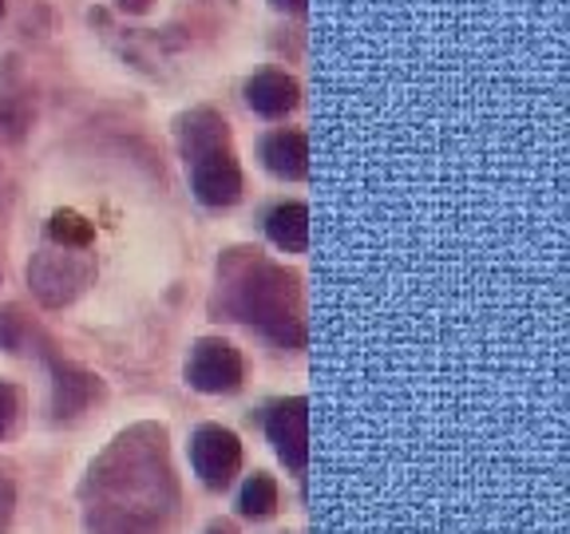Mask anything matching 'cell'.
<instances>
[{"label": "cell", "mask_w": 570, "mask_h": 534, "mask_svg": "<svg viewBox=\"0 0 570 534\" xmlns=\"http://www.w3.org/2000/svg\"><path fill=\"white\" fill-rule=\"evenodd\" d=\"M88 523L99 534H163L175 515V479L167 467V432L135 427L91 467Z\"/></svg>", "instance_id": "cell-1"}, {"label": "cell", "mask_w": 570, "mask_h": 534, "mask_svg": "<svg viewBox=\"0 0 570 534\" xmlns=\"http://www.w3.org/2000/svg\"><path fill=\"white\" fill-rule=\"evenodd\" d=\"M230 309L254 329H262L269 340L289 348L305 345V317H302V289L297 277L285 274L282 266L269 261H246L234 274L230 285Z\"/></svg>", "instance_id": "cell-2"}, {"label": "cell", "mask_w": 570, "mask_h": 534, "mask_svg": "<svg viewBox=\"0 0 570 534\" xmlns=\"http://www.w3.org/2000/svg\"><path fill=\"white\" fill-rule=\"evenodd\" d=\"M96 277V261H91L88 249L80 246H48L40 249L28 266V281H32V294L45 305L60 309V305L76 301Z\"/></svg>", "instance_id": "cell-3"}, {"label": "cell", "mask_w": 570, "mask_h": 534, "mask_svg": "<svg viewBox=\"0 0 570 534\" xmlns=\"http://www.w3.org/2000/svg\"><path fill=\"white\" fill-rule=\"evenodd\" d=\"M246 376V365H242V353L223 337H203L195 348H190V365H187V380L190 388L206 392V396H223V392H234Z\"/></svg>", "instance_id": "cell-4"}, {"label": "cell", "mask_w": 570, "mask_h": 534, "mask_svg": "<svg viewBox=\"0 0 570 534\" xmlns=\"http://www.w3.org/2000/svg\"><path fill=\"white\" fill-rule=\"evenodd\" d=\"M190 463H195L198 479L206 487L223 491L234 483V475L242 472V444L230 427L218 424H203L190 439Z\"/></svg>", "instance_id": "cell-5"}, {"label": "cell", "mask_w": 570, "mask_h": 534, "mask_svg": "<svg viewBox=\"0 0 570 534\" xmlns=\"http://www.w3.org/2000/svg\"><path fill=\"white\" fill-rule=\"evenodd\" d=\"M266 436L274 444L277 459L289 467V472L302 475L309 467V400L294 396V400H282L266 419Z\"/></svg>", "instance_id": "cell-6"}, {"label": "cell", "mask_w": 570, "mask_h": 534, "mask_svg": "<svg viewBox=\"0 0 570 534\" xmlns=\"http://www.w3.org/2000/svg\"><path fill=\"white\" fill-rule=\"evenodd\" d=\"M190 182H195L198 202L206 206H234L242 195V167L230 147H210V151L190 155Z\"/></svg>", "instance_id": "cell-7"}, {"label": "cell", "mask_w": 570, "mask_h": 534, "mask_svg": "<svg viewBox=\"0 0 570 534\" xmlns=\"http://www.w3.org/2000/svg\"><path fill=\"white\" fill-rule=\"evenodd\" d=\"M52 408L60 419H76L80 412L91 408V400H99V376L83 373L76 365H52Z\"/></svg>", "instance_id": "cell-8"}, {"label": "cell", "mask_w": 570, "mask_h": 534, "mask_svg": "<svg viewBox=\"0 0 570 534\" xmlns=\"http://www.w3.org/2000/svg\"><path fill=\"white\" fill-rule=\"evenodd\" d=\"M246 99L258 116L277 119V116H285V111H294L297 99H302V88H297V80H289L285 71H262V76H254V80L246 83Z\"/></svg>", "instance_id": "cell-9"}, {"label": "cell", "mask_w": 570, "mask_h": 534, "mask_svg": "<svg viewBox=\"0 0 570 534\" xmlns=\"http://www.w3.org/2000/svg\"><path fill=\"white\" fill-rule=\"evenodd\" d=\"M262 162L277 178H305L309 175V139L302 131H274L262 142Z\"/></svg>", "instance_id": "cell-10"}, {"label": "cell", "mask_w": 570, "mask_h": 534, "mask_svg": "<svg viewBox=\"0 0 570 534\" xmlns=\"http://www.w3.org/2000/svg\"><path fill=\"white\" fill-rule=\"evenodd\" d=\"M266 234L285 254H305L309 249V206L305 202H282L269 210Z\"/></svg>", "instance_id": "cell-11"}, {"label": "cell", "mask_w": 570, "mask_h": 534, "mask_svg": "<svg viewBox=\"0 0 570 534\" xmlns=\"http://www.w3.org/2000/svg\"><path fill=\"white\" fill-rule=\"evenodd\" d=\"M238 507L246 518H269L277 511V483L274 475L258 472L249 475L246 483H242V495H238Z\"/></svg>", "instance_id": "cell-12"}, {"label": "cell", "mask_w": 570, "mask_h": 534, "mask_svg": "<svg viewBox=\"0 0 570 534\" xmlns=\"http://www.w3.org/2000/svg\"><path fill=\"white\" fill-rule=\"evenodd\" d=\"M226 142V123L214 111H195L187 119V131H183V147H187V159L198 151H210V147H223Z\"/></svg>", "instance_id": "cell-13"}, {"label": "cell", "mask_w": 570, "mask_h": 534, "mask_svg": "<svg viewBox=\"0 0 570 534\" xmlns=\"http://www.w3.org/2000/svg\"><path fill=\"white\" fill-rule=\"evenodd\" d=\"M48 238H52L56 246L88 249L91 238H96V230H91L88 218H80L76 210H60V214H52V222H48Z\"/></svg>", "instance_id": "cell-14"}, {"label": "cell", "mask_w": 570, "mask_h": 534, "mask_svg": "<svg viewBox=\"0 0 570 534\" xmlns=\"http://www.w3.org/2000/svg\"><path fill=\"white\" fill-rule=\"evenodd\" d=\"M17 419H20V396H17V388H12V384L0 380V439L12 436Z\"/></svg>", "instance_id": "cell-15"}, {"label": "cell", "mask_w": 570, "mask_h": 534, "mask_svg": "<svg viewBox=\"0 0 570 534\" xmlns=\"http://www.w3.org/2000/svg\"><path fill=\"white\" fill-rule=\"evenodd\" d=\"M20 340H24V325H20L17 313H0V348L20 353Z\"/></svg>", "instance_id": "cell-16"}, {"label": "cell", "mask_w": 570, "mask_h": 534, "mask_svg": "<svg viewBox=\"0 0 570 534\" xmlns=\"http://www.w3.org/2000/svg\"><path fill=\"white\" fill-rule=\"evenodd\" d=\"M12 507H17V487H12L9 475H0V534H4V526H9Z\"/></svg>", "instance_id": "cell-17"}, {"label": "cell", "mask_w": 570, "mask_h": 534, "mask_svg": "<svg viewBox=\"0 0 570 534\" xmlns=\"http://www.w3.org/2000/svg\"><path fill=\"white\" fill-rule=\"evenodd\" d=\"M277 9H289V12H305L309 9V0H274Z\"/></svg>", "instance_id": "cell-18"}, {"label": "cell", "mask_w": 570, "mask_h": 534, "mask_svg": "<svg viewBox=\"0 0 570 534\" xmlns=\"http://www.w3.org/2000/svg\"><path fill=\"white\" fill-rule=\"evenodd\" d=\"M124 9H131V12H139V9H147V0H119Z\"/></svg>", "instance_id": "cell-19"}, {"label": "cell", "mask_w": 570, "mask_h": 534, "mask_svg": "<svg viewBox=\"0 0 570 534\" xmlns=\"http://www.w3.org/2000/svg\"><path fill=\"white\" fill-rule=\"evenodd\" d=\"M206 534H234V531H230V523H214V526H210V531H206Z\"/></svg>", "instance_id": "cell-20"}, {"label": "cell", "mask_w": 570, "mask_h": 534, "mask_svg": "<svg viewBox=\"0 0 570 534\" xmlns=\"http://www.w3.org/2000/svg\"><path fill=\"white\" fill-rule=\"evenodd\" d=\"M0 12H4V0H0Z\"/></svg>", "instance_id": "cell-21"}]
</instances>
